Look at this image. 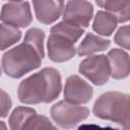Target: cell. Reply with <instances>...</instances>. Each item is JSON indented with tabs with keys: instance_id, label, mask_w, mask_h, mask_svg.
Here are the masks:
<instances>
[{
	"instance_id": "1",
	"label": "cell",
	"mask_w": 130,
	"mask_h": 130,
	"mask_svg": "<svg viewBox=\"0 0 130 130\" xmlns=\"http://www.w3.org/2000/svg\"><path fill=\"white\" fill-rule=\"evenodd\" d=\"M45 32L38 28H29L23 42L7 51L2 57L3 71L12 78H20L24 74L37 69L42 64Z\"/></svg>"
},
{
	"instance_id": "2",
	"label": "cell",
	"mask_w": 130,
	"mask_h": 130,
	"mask_svg": "<svg viewBox=\"0 0 130 130\" xmlns=\"http://www.w3.org/2000/svg\"><path fill=\"white\" fill-rule=\"evenodd\" d=\"M61 89L59 71L53 67H45L19 83L17 95L19 101L26 105L48 104L59 96Z\"/></svg>"
},
{
	"instance_id": "3",
	"label": "cell",
	"mask_w": 130,
	"mask_h": 130,
	"mask_svg": "<svg viewBox=\"0 0 130 130\" xmlns=\"http://www.w3.org/2000/svg\"><path fill=\"white\" fill-rule=\"evenodd\" d=\"M95 117L115 122L123 130H129V95L119 91L101 94L93 105Z\"/></svg>"
},
{
	"instance_id": "4",
	"label": "cell",
	"mask_w": 130,
	"mask_h": 130,
	"mask_svg": "<svg viewBox=\"0 0 130 130\" xmlns=\"http://www.w3.org/2000/svg\"><path fill=\"white\" fill-rule=\"evenodd\" d=\"M50 114L58 126L68 129L85 120L89 115V110L86 107L73 105L66 101H60L51 108Z\"/></svg>"
},
{
	"instance_id": "5",
	"label": "cell",
	"mask_w": 130,
	"mask_h": 130,
	"mask_svg": "<svg viewBox=\"0 0 130 130\" xmlns=\"http://www.w3.org/2000/svg\"><path fill=\"white\" fill-rule=\"evenodd\" d=\"M78 71L95 85H103L110 77V67L107 56L93 55L83 59L78 67Z\"/></svg>"
},
{
	"instance_id": "6",
	"label": "cell",
	"mask_w": 130,
	"mask_h": 130,
	"mask_svg": "<svg viewBox=\"0 0 130 130\" xmlns=\"http://www.w3.org/2000/svg\"><path fill=\"white\" fill-rule=\"evenodd\" d=\"M0 19L15 27H26L32 21V15L27 1L7 2L2 6Z\"/></svg>"
},
{
	"instance_id": "7",
	"label": "cell",
	"mask_w": 130,
	"mask_h": 130,
	"mask_svg": "<svg viewBox=\"0 0 130 130\" xmlns=\"http://www.w3.org/2000/svg\"><path fill=\"white\" fill-rule=\"evenodd\" d=\"M93 7L88 1H68L63 9V21L79 26L86 27L92 17Z\"/></svg>"
},
{
	"instance_id": "8",
	"label": "cell",
	"mask_w": 130,
	"mask_h": 130,
	"mask_svg": "<svg viewBox=\"0 0 130 130\" xmlns=\"http://www.w3.org/2000/svg\"><path fill=\"white\" fill-rule=\"evenodd\" d=\"M93 94L92 87L78 75H71L67 78L64 86V99L73 105L88 103Z\"/></svg>"
},
{
	"instance_id": "9",
	"label": "cell",
	"mask_w": 130,
	"mask_h": 130,
	"mask_svg": "<svg viewBox=\"0 0 130 130\" xmlns=\"http://www.w3.org/2000/svg\"><path fill=\"white\" fill-rule=\"evenodd\" d=\"M48 56L54 62H65L73 58L76 54V48L71 41L51 34L47 43Z\"/></svg>"
},
{
	"instance_id": "10",
	"label": "cell",
	"mask_w": 130,
	"mask_h": 130,
	"mask_svg": "<svg viewBox=\"0 0 130 130\" xmlns=\"http://www.w3.org/2000/svg\"><path fill=\"white\" fill-rule=\"evenodd\" d=\"M32 5L38 20L44 24H51L60 17L65 4L63 1L40 0L34 1Z\"/></svg>"
},
{
	"instance_id": "11",
	"label": "cell",
	"mask_w": 130,
	"mask_h": 130,
	"mask_svg": "<svg viewBox=\"0 0 130 130\" xmlns=\"http://www.w3.org/2000/svg\"><path fill=\"white\" fill-rule=\"evenodd\" d=\"M107 59L110 67V75L115 79H123L129 75L130 61L127 52L121 49H112Z\"/></svg>"
},
{
	"instance_id": "12",
	"label": "cell",
	"mask_w": 130,
	"mask_h": 130,
	"mask_svg": "<svg viewBox=\"0 0 130 130\" xmlns=\"http://www.w3.org/2000/svg\"><path fill=\"white\" fill-rule=\"evenodd\" d=\"M110 45H111V42L109 40L103 39L99 36H95L89 32L84 37V39L82 40V42L80 43V45L76 50L79 56H85V55H91L93 53L104 51L108 49Z\"/></svg>"
},
{
	"instance_id": "13",
	"label": "cell",
	"mask_w": 130,
	"mask_h": 130,
	"mask_svg": "<svg viewBox=\"0 0 130 130\" xmlns=\"http://www.w3.org/2000/svg\"><path fill=\"white\" fill-rule=\"evenodd\" d=\"M96 4L112 14L117 22H126L130 18V1L114 0V1H96Z\"/></svg>"
},
{
	"instance_id": "14",
	"label": "cell",
	"mask_w": 130,
	"mask_h": 130,
	"mask_svg": "<svg viewBox=\"0 0 130 130\" xmlns=\"http://www.w3.org/2000/svg\"><path fill=\"white\" fill-rule=\"evenodd\" d=\"M117 20L116 18L110 14L107 11H98L93 23H92V28L95 32L102 36H111L112 32L115 30L117 27Z\"/></svg>"
},
{
	"instance_id": "15",
	"label": "cell",
	"mask_w": 130,
	"mask_h": 130,
	"mask_svg": "<svg viewBox=\"0 0 130 130\" xmlns=\"http://www.w3.org/2000/svg\"><path fill=\"white\" fill-rule=\"evenodd\" d=\"M83 32H84L83 28L73 25V24H70V23H67V22H64V21L59 22L51 27V34L63 37L65 39L71 41L74 44L83 35Z\"/></svg>"
},
{
	"instance_id": "16",
	"label": "cell",
	"mask_w": 130,
	"mask_h": 130,
	"mask_svg": "<svg viewBox=\"0 0 130 130\" xmlns=\"http://www.w3.org/2000/svg\"><path fill=\"white\" fill-rule=\"evenodd\" d=\"M37 114V112L28 107H17L13 110L9 117V127L10 130H22L28 119Z\"/></svg>"
},
{
	"instance_id": "17",
	"label": "cell",
	"mask_w": 130,
	"mask_h": 130,
	"mask_svg": "<svg viewBox=\"0 0 130 130\" xmlns=\"http://www.w3.org/2000/svg\"><path fill=\"white\" fill-rule=\"evenodd\" d=\"M21 38V31L12 25L0 23V50H5L17 43Z\"/></svg>"
},
{
	"instance_id": "18",
	"label": "cell",
	"mask_w": 130,
	"mask_h": 130,
	"mask_svg": "<svg viewBox=\"0 0 130 130\" xmlns=\"http://www.w3.org/2000/svg\"><path fill=\"white\" fill-rule=\"evenodd\" d=\"M22 130H58L53 123L43 115L35 114L23 126Z\"/></svg>"
},
{
	"instance_id": "19",
	"label": "cell",
	"mask_w": 130,
	"mask_h": 130,
	"mask_svg": "<svg viewBox=\"0 0 130 130\" xmlns=\"http://www.w3.org/2000/svg\"><path fill=\"white\" fill-rule=\"evenodd\" d=\"M114 41L120 47L129 50V25L121 26L114 37Z\"/></svg>"
},
{
	"instance_id": "20",
	"label": "cell",
	"mask_w": 130,
	"mask_h": 130,
	"mask_svg": "<svg viewBox=\"0 0 130 130\" xmlns=\"http://www.w3.org/2000/svg\"><path fill=\"white\" fill-rule=\"evenodd\" d=\"M11 106H12V102L9 94L5 90L0 88V117L1 118L7 117L11 109Z\"/></svg>"
},
{
	"instance_id": "21",
	"label": "cell",
	"mask_w": 130,
	"mask_h": 130,
	"mask_svg": "<svg viewBox=\"0 0 130 130\" xmlns=\"http://www.w3.org/2000/svg\"><path fill=\"white\" fill-rule=\"evenodd\" d=\"M77 130H118V129L113 127H101L96 124H82L77 128Z\"/></svg>"
},
{
	"instance_id": "22",
	"label": "cell",
	"mask_w": 130,
	"mask_h": 130,
	"mask_svg": "<svg viewBox=\"0 0 130 130\" xmlns=\"http://www.w3.org/2000/svg\"><path fill=\"white\" fill-rule=\"evenodd\" d=\"M0 130H7L6 124L3 121H0Z\"/></svg>"
},
{
	"instance_id": "23",
	"label": "cell",
	"mask_w": 130,
	"mask_h": 130,
	"mask_svg": "<svg viewBox=\"0 0 130 130\" xmlns=\"http://www.w3.org/2000/svg\"><path fill=\"white\" fill-rule=\"evenodd\" d=\"M0 76H1V66H0Z\"/></svg>"
}]
</instances>
